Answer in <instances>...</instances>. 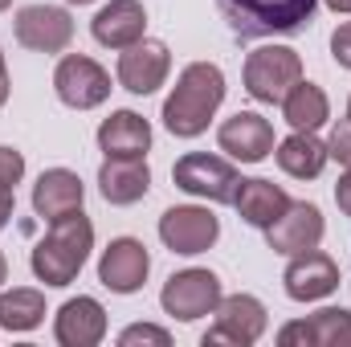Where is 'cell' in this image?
<instances>
[{
    "label": "cell",
    "instance_id": "29",
    "mask_svg": "<svg viewBox=\"0 0 351 347\" xmlns=\"http://www.w3.org/2000/svg\"><path fill=\"white\" fill-rule=\"evenodd\" d=\"M331 58H335L343 70H351V21H343V25L331 33Z\"/></svg>",
    "mask_w": 351,
    "mask_h": 347
},
{
    "label": "cell",
    "instance_id": "18",
    "mask_svg": "<svg viewBox=\"0 0 351 347\" xmlns=\"http://www.w3.org/2000/svg\"><path fill=\"white\" fill-rule=\"evenodd\" d=\"M282 347H351V311L327 307L311 319H294L278 331Z\"/></svg>",
    "mask_w": 351,
    "mask_h": 347
},
{
    "label": "cell",
    "instance_id": "34",
    "mask_svg": "<svg viewBox=\"0 0 351 347\" xmlns=\"http://www.w3.org/2000/svg\"><path fill=\"white\" fill-rule=\"evenodd\" d=\"M8 282V261H4V254H0V286Z\"/></svg>",
    "mask_w": 351,
    "mask_h": 347
},
{
    "label": "cell",
    "instance_id": "8",
    "mask_svg": "<svg viewBox=\"0 0 351 347\" xmlns=\"http://www.w3.org/2000/svg\"><path fill=\"white\" fill-rule=\"evenodd\" d=\"M221 237V221L213 208L204 204H172L164 208L160 217V241L172 250V254H184V258H196L204 250H213Z\"/></svg>",
    "mask_w": 351,
    "mask_h": 347
},
{
    "label": "cell",
    "instance_id": "36",
    "mask_svg": "<svg viewBox=\"0 0 351 347\" xmlns=\"http://www.w3.org/2000/svg\"><path fill=\"white\" fill-rule=\"evenodd\" d=\"M70 4H90V0H70Z\"/></svg>",
    "mask_w": 351,
    "mask_h": 347
},
{
    "label": "cell",
    "instance_id": "1",
    "mask_svg": "<svg viewBox=\"0 0 351 347\" xmlns=\"http://www.w3.org/2000/svg\"><path fill=\"white\" fill-rule=\"evenodd\" d=\"M225 102V74L213 62H192L180 70L172 94L164 98V127L176 139H196L208 131L213 115Z\"/></svg>",
    "mask_w": 351,
    "mask_h": 347
},
{
    "label": "cell",
    "instance_id": "2",
    "mask_svg": "<svg viewBox=\"0 0 351 347\" xmlns=\"http://www.w3.org/2000/svg\"><path fill=\"white\" fill-rule=\"evenodd\" d=\"M90 250H94V225H90L86 213L78 208V213H66V217L49 221V233L33 246L29 265H33L37 282H45V286H70L82 274Z\"/></svg>",
    "mask_w": 351,
    "mask_h": 347
},
{
    "label": "cell",
    "instance_id": "16",
    "mask_svg": "<svg viewBox=\"0 0 351 347\" xmlns=\"http://www.w3.org/2000/svg\"><path fill=\"white\" fill-rule=\"evenodd\" d=\"M53 339L62 347H98L106 339V311L98 298L78 294L58 307L53 315Z\"/></svg>",
    "mask_w": 351,
    "mask_h": 347
},
{
    "label": "cell",
    "instance_id": "23",
    "mask_svg": "<svg viewBox=\"0 0 351 347\" xmlns=\"http://www.w3.org/2000/svg\"><path fill=\"white\" fill-rule=\"evenodd\" d=\"M274 156H278V168L286 176H294V180H315V176H323L327 160H331L327 143H323L315 131H294V135H286Z\"/></svg>",
    "mask_w": 351,
    "mask_h": 347
},
{
    "label": "cell",
    "instance_id": "25",
    "mask_svg": "<svg viewBox=\"0 0 351 347\" xmlns=\"http://www.w3.org/2000/svg\"><path fill=\"white\" fill-rule=\"evenodd\" d=\"M45 319V294L33 286H16V290H0V327L4 331H37Z\"/></svg>",
    "mask_w": 351,
    "mask_h": 347
},
{
    "label": "cell",
    "instance_id": "4",
    "mask_svg": "<svg viewBox=\"0 0 351 347\" xmlns=\"http://www.w3.org/2000/svg\"><path fill=\"white\" fill-rule=\"evenodd\" d=\"M241 82H245V94L254 102H265V106L278 102L282 106V98L290 94V86L302 82V58L290 45H258L245 58Z\"/></svg>",
    "mask_w": 351,
    "mask_h": 347
},
{
    "label": "cell",
    "instance_id": "13",
    "mask_svg": "<svg viewBox=\"0 0 351 347\" xmlns=\"http://www.w3.org/2000/svg\"><path fill=\"white\" fill-rule=\"evenodd\" d=\"M323 233H327V221H323L319 204H311V200H290V208H286L269 229H265V241H269V250H274V254L294 258V254L319 250Z\"/></svg>",
    "mask_w": 351,
    "mask_h": 347
},
{
    "label": "cell",
    "instance_id": "21",
    "mask_svg": "<svg viewBox=\"0 0 351 347\" xmlns=\"http://www.w3.org/2000/svg\"><path fill=\"white\" fill-rule=\"evenodd\" d=\"M233 208H237V217H241L245 225H254V229H269V225L290 208V196H286L282 184L254 176V180H241V184H237Z\"/></svg>",
    "mask_w": 351,
    "mask_h": 347
},
{
    "label": "cell",
    "instance_id": "5",
    "mask_svg": "<svg viewBox=\"0 0 351 347\" xmlns=\"http://www.w3.org/2000/svg\"><path fill=\"white\" fill-rule=\"evenodd\" d=\"M172 180H176L180 192L200 196V200H208V204H233L237 184H241V176H237V168H233L229 160L208 156V152H188V156H180L176 168H172Z\"/></svg>",
    "mask_w": 351,
    "mask_h": 347
},
{
    "label": "cell",
    "instance_id": "3",
    "mask_svg": "<svg viewBox=\"0 0 351 347\" xmlns=\"http://www.w3.org/2000/svg\"><path fill=\"white\" fill-rule=\"evenodd\" d=\"M315 8H319V0H217V12L225 16L229 33L237 41L302 33L315 21Z\"/></svg>",
    "mask_w": 351,
    "mask_h": 347
},
{
    "label": "cell",
    "instance_id": "14",
    "mask_svg": "<svg viewBox=\"0 0 351 347\" xmlns=\"http://www.w3.org/2000/svg\"><path fill=\"white\" fill-rule=\"evenodd\" d=\"M217 147L237 164H262L274 152V127L258 110H237L217 127Z\"/></svg>",
    "mask_w": 351,
    "mask_h": 347
},
{
    "label": "cell",
    "instance_id": "22",
    "mask_svg": "<svg viewBox=\"0 0 351 347\" xmlns=\"http://www.w3.org/2000/svg\"><path fill=\"white\" fill-rule=\"evenodd\" d=\"M98 192L106 204H135L152 192V168L147 160H102L98 168Z\"/></svg>",
    "mask_w": 351,
    "mask_h": 347
},
{
    "label": "cell",
    "instance_id": "12",
    "mask_svg": "<svg viewBox=\"0 0 351 347\" xmlns=\"http://www.w3.org/2000/svg\"><path fill=\"white\" fill-rule=\"evenodd\" d=\"M152 274V254L139 237H114L102 258H98V282L110 290V294H135L143 290Z\"/></svg>",
    "mask_w": 351,
    "mask_h": 347
},
{
    "label": "cell",
    "instance_id": "27",
    "mask_svg": "<svg viewBox=\"0 0 351 347\" xmlns=\"http://www.w3.org/2000/svg\"><path fill=\"white\" fill-rule=\"evenodd\" d=\"M21 176H25V156H21L16 147L0 143V184H4V188H16Z\"/></svg>",
    "mask_w": 351,
    "mask_h": 347
},
{
    "label": "cell",
    "instance_id": "26",
    "mask_svg": "<svg viewBox=\"0 0 351 347\" xmlns=\"http://www.w3.org/2000/svg\"><path fill=\"white\" fill-rule=\"evenodd\" d=\"M139 344H156V347H168L172 335L164 327H152V323H131L127 331H119V347H139Z\"/></svg>",
    "mask_w": 351,
    "mask_h": 347
},
{
    "label": "cell",
    "instance_id": "28",
    "mask_svg": "<svg viewBox=\"0 0 351 347\" xmlns=\"http://www.w3.org/2000/svg\"><path fill=\"white\" fill-rule=\"evenodd\" d=\"M327 152H331V160H339L343 168H351V119H339V123L331 127Z\"/></svg>",
    "mask_w": 351,
    "mask_h": 347
},
{
    "label": "cell",
    "instance_id": "19",
    "mask_svg": "<svg viewBox=\"0 0 351 347\" xmlns=\"http://www.w3.org/2000/svg\"><path fill=\"white\" fill-rule=\"evenodd\" d=\"M90 33L106 49H127V45L143 41V33H147V8L139 0H110V4H102L94 12Z\"/></svg>",
    "mask_w": 351,
    "mask_h": 347
},
{
    "label": "cell",
    "instance_id": "11",
    "mask_svg": "<svg viewBox=\"0 0 351 347\" xmlns=\"http://www.w3.org/2000/svg\"><path fill=\"white\" fill-rule=\"evenodd\" d=\"M12 29H16V41L33 53H62L74 41V16L53 4H25Z\"/></svg>",
    "mask_w": 351,
    "mask_h": 347
},
{
    "label": "cell",
    "instance_id": "15",
    "mask_svg": "<svg viewBox=\"0 0 351 347\" xmlns=\"http://www.w3.org/2000/svg\"><path fill=\"white\" fill-rule=\"evenodd\" d=\"M339 282H343V278H339L335 258H327V254H319V250L294 254L290 265L282 270V290H286V298H294V302H319V298L335 294Z\"/></svg>",
    "mask_w": 351,
    "mask_h": 347
},
{
    "label": "cell",
    "instance_id": "32",
    "mask_svg": "<svg viewBox=\"0 0 351 347\" xmlns=\"http://www.w3.org/2000/svg\"><path fill=\"white\" fill-rule=\"evenodd\" d=\"M8 90H12V82H8V66H4V53H0V106L8 102Z\"/></svg>",
    "mask_w": 351,
    "mask_h": 347
},
{
    "label": "cell",
    "instance_id": "6",
    "mask_svg": "<svg viewBox=\"0 0 351 347\" xmlns=\"http://www.w3.org/2000/svg\"><path fill=\"white\" fill-rule=\"evenodd\" d=\"M221 298H225L221 278H217L213 270H196V265L172 274V278L164 282V290H160L164 315H172L180 323H196V319L213 315V311L221 307Z\"/></svg>",
    "mask_w": 351,
    "mask_h": 347
},
{
    "label": "cell",
    "instance_id": "30",
    "mask_svg": "<svg viewBox=\"0 0 351 347\" xmlns=\"http://www.w3.org/2000/svg\"><path fill=\"white\" fill-rule=\"evenodd\" d=\"M335 204H339L343 217H351V168L339 176V184H335Z\"/></svg>",
    "mask_w": 351,
    "mask_h": 347
},
{
    "label": "cell",
    "instance_id": "37",
    "mask_svg": "<svg viewBox=\"0 0 351 347\" xmlns=\"http://www.w3.org/2000/svg\"><path fill=\"white\" fill-rule=\"evenodd\" d=\"M348 119H351V98H348Z\"/></svg>",
    "mask_w": 351,
    "mask_h": 347
},
{
    "label": "cell",
    "instance_id": "7",
    "mask_svg": "<svg viewBox=\"0 0 351 347\" xmlns=\"http://www.w3.org/2000/svg\"><path fill=\"white\" fill-rule=\"evenodd\" d=\"M213 315H217V323L204 331V339H200L204 347H254L265 335V323H269L265 302L254 294H229V298H221V307Z\"/></svg>",
    "mask_w": 351,
    "mask_h": 347
},
{
    "label": "cell",
    "instance_id": "33",
    "mask_svg": "<svg viewBox=\"0 0 351 347\" xmlns=\"http://www.w3.org/2000/svg\"><path fill=\"white\" fill-rule=\"evenodd\" d=\"M323 4H327L331 12H348L351 16V0H323Z\"/></svg>",
    "mask_w": 351,
    "mask_h": 347
},
{
    "label": "cell",
    "instance_id": "31",
    "mask_svg": "<svg viewBox=\"0 0 351 347\" xmlns=\"http://www.w3.org/2000/svg\"><path fill=\"white\" fill-rule=\"evenodd\" d=\"M12 213H16V196H12V188L0 184V229L12 221Z\"/></svg>",
    "mask_w": 351,
    "mask_h": 347
},
{
    "label": "cell",
    "instance_id": "35",
    "mask_svg": "<svg viewBox=\"0 0 351 347\" xmlns=\"http://www.w3.org/2000/svg\"><path fill=\"white\" fill-rule=\"evenodd\" d=\"M8 4H12V0H0V12H4V8H8Z\"/></svg>",
    "mask_w": 351,
    "mask_h": 347
},
{
    "label": "cell",
    "instance_id": "17",
    "mask_svg": "<svg viewBox=\"0 0 351 347\" xmlns=\"http://www.w3.org/2000/svg\"><path fill=\"white\" fill-rule=\"evenodd\" d=\"M98 152L106 160H147L152 123L135 110H110V119L98 123Z\"/></svg>",
    "mask_w": 351,
    "mask_h": 347
},
{
    "label": "cell",
    "instance_id": "10",
    "mask_svg": "<svg viewBox=\"0 0 351 347\" xmlns=\"http://www.w3.org/2000/svg\"><path fill=\"white\" fill-rule=\"evenodd\" d=\"M114 74H119V86L131 90V94H156V90L168 82V74H172V53H168L164 41L143 37V41L119 49Z\"/></svg>",
    "mask_w": 351,
    "mask_h": 347
},
{
    "label": "cell",
    "instance_id": "20",
    "mask_svg": "<svg viewBox=\"0 0 351 347\" xmlns=\"http://www.w3.org/2000/svg\"><path fill=\"white\" fill-rule=\"evenodd\" d=\"M82 200H86V184L70 168H49V172L37 176V184H33V213L41 221H58L66 213H78Z\"/></svg>",
    "mask_w": 351,
    "mask_h": 347
},
{
    "label": "cell",
    "instance_id": "9",
    "mask_svg": "<svg viewBox=\"0 0 351 347\" xmlns=\"http://www.w3.org/2000/svg\"><path fill=\"white\" fill-rule=\"evenodd\" d=\"M53 94L70 110H94L110 98V74L86 53H66L53 70Z\"/></svg>",
    "mask_w": 351,
    "mask_h": 347
},
{
    "label": "cell",
    "instance_id": "24",
    "mask_svg": "<svg viewBox=\"0 0 351 347\" xmlns=\"http://www.w3.org/2000/svg\"><path fill=\"white\" fill-rule=\"evenodd\" d=\"M282 115H286V123H290L294 131H319V127L331 119V102H327L323 86H315V82H294L290 94L282 98Z\"/></svg>",
    "mask_w": 351,
    "mask_h": 347
}]
</instances>
